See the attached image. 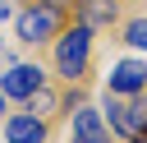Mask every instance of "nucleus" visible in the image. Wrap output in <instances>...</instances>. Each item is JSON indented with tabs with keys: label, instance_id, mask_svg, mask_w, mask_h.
<instances>
[{
	"label": "nucleus",
	"instance_id": "obj_1",
	"mask_svg": "<svg viewBox=\"0 0 147 143\" xmlns=\"http://www.w3.org/2000/svg\"><path fill=\"white\" fill-rule=\"evenodd\" d=\"M87 60H92V28H87V23H74V28L55 42V69H60V78L78 83V78L87 74Z\"/></svg>",
	"mask_w": 147,
	"mask_h": 143
},
{
	"label": "nucleus",
	"instance_id": "obj_2",
	"mask_svg": "<svg viewBox=\"0 0 147 143\" xmlns=\"http://www.w3.org/2000/svg\"><path fill=\"white\" fill-rule=\"evenodd\" d=\"M106 111H110V129H115V134L138 138V134L147 129V88H142V92H129V97L106 92Z\"/></svg>",
	"mask_w": 147,
	"mask_h": 143
},
{
	"label": "nucleus",
	"instance_id": "obj_3",
	"mask_svg": "<svg viewBox=\"0 0 147 143\" xmlns=\"http://www.w3.org/2000/svg\"><path fill=\"white\" fill-rule=\"evenodd\" d=\"M60 18H64V9H60L55 0H32V5L18 14V37L37 46V42H46V37L60 28Z\"/></svg>",
	"mask_w": 147,
	"mask_h": 143
},
{
	"label": "nucleus",
	"instance_id": "obj_4",
	"mask_svg": "<svg viewBox=\"0 0 147 143\" xmlns=\"http://www.w3.org/2000/svg\"><path fill=\"white\" fill-rule=\"evenodd\" d=\"M41 83H46V74H41L37 65H14V69L0 78V92H5V97H18V101H28V97H32Z\"/></svg>",
	"mask_w": 147,
	"mask_h": 143
},
{
	"label": "nucleus",
	"instance_id": "obj_5",
	"mask_svg": "<svg viewBox=\"0 0 147 143\" xmlns=\"http://www.w3.org/2000/svg\"><path fill=\"white\" fill-rule=\"evenodd\" d=\"M69 143H110L101 111H92V106H78V111H74V125H69Z\"/></svg>",
	"mask_w": 147,
	"mask_h": 143
},
{
	"label": "nucleus",
	"instance_id": "obj_6",
	"mask_svg": "<svg viewBox=\"0 0 147 143\" xmlns=\"http://www.w3.org/2000/svg\"><path fill=\"white\" fill-rule=\"evenodd\" d=\"M142 88H147V60H119L110 83H106V92H119V97L142 92Z\"/></svg>",
	"mask_w": 147,
	"mask_h": 143
},
{
	"label": "nucleus",
	"instance_id": "obj_7",
	"mask_svg": "<svg viewBox=\"0 0 147 143\" xmlns=\"http://www.w3.org/2000/svg\"><path fill=\"white\" fill-rule=\"evenodd\" d=\"M5 138L9 143H46V120L41 115H9L5 120Z\"/></svg>",
	"mask_w": 147,
	"mask_h": 143
},
{
	"label": "nucleus",
	"instance_id": "obj_8",
	"mask_svg": "<svg viewBox=\"0 0 147 143\" xmlns=\"http://www.w3.org/2000/svg\"><path fill=\"white\" fill-rule=\"evenodd\" d=\"M115 18V0H78V23L87 28H101Z\"/></svg>",
	"mask_w": 147,
	"mask_h": 143
},
{
	"label": "nucleus",
	"instance_id": "obj_9",
	"mask_svg": "<svg viewBox=\"0 0 147 143\" xmlns=\"http://www.w3.org/2000/svg\"><path fill=\"white\" fill-rule=\"evenodd\" d=\"M124 42L138 46V51H147V18H133V23L124 28Z\"/></svg>",
	"mask_w": 147,
	"mask_h": 143
},
{
	"label": "nucleus",
	"instance_id": "obj_10",
	"mask_svg": "<svg viewBox=\"0 0 147 143\" xmlns=\"http://www.w3.org/2000/svg\"><path fill=\"white\" fill-rule=\"evenodd\" d=\"M0 18H9V0H0Z\"/></svg>",
	"mask_w": 147,
	"mask_h": 143
},
{
	"label": "nucleus",
	"instance_id": "obj_11",
	"mask_svg": "<svg viewBox=\"0 0 147 143\" xmlns=\"http://www.w3.org/2000/svg\"><path fill=\"white\" fill-rule=\"evenodd\" d=\"M133 143H147V129H142V134H138V138H133Z\"/></svg>",
	"mask_w": 147,
	"mask_h": 143
},
{
	"label": "nucleus",
	"instance_id": "obj_12",
	"mask_svg": "<svg viewBox=\"0 0 147 143\" xmlns=\"http://www.w3.org/2000/svg\"><path fill=\"white\" fill-rule=\"evenodd\" d=\"M0 111H5V92H0Z\"/></svg>",
	"mask_w": 147,
	"mask_h": 143
}]
</instances>
